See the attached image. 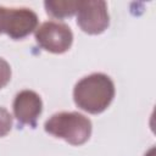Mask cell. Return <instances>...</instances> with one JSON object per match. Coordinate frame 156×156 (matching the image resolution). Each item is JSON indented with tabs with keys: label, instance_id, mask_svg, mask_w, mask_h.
<instances>
[{
	"label": "cell",
	"instance_id": "cell-5",
	"mask_svg": "<svg viewBox=\"0 0 156 156\" xmlns=\"http://www.w3.org/2000/svg\"><path fill=\"white\" fill-rule=\"evenodd\" d=\"M110 23L107 5L102 0H79L77 24L88 34L102 33Z\"/></svg>",
	"mask_w": 156,
	"mask_h": 156
},
{
	"label": "cell",
	"instance_id": "cell-7",
	"mask_svg": "<svg viewBox=\"0 0 156 156\" xmlns=\"http://www.w3.org/2000/svg\"><path fill=\"white\" fill-rule=\"evenodd\" d=\"M79 0H48L44 2L46 13L55 18L71 17L78 10Z\"/></svg>",
	"mask_w": 156,
	"mask_h": 156
},
{
	"label": "cell",
	"instance_id": "cell-3",
	"mask_svg": "<svg viewBox=\"0 0 156 156\" xmlns=\"http://www.w3.org/2000/svg\"><path fill=\"white\" fill-rule=\"evenodd\" d=\"M38 28V16L28 7L0 6V34L22 39Z\"/></svg>",
	"mask_w": 156,
	"mask_h": 156
},
{
	"label": "cell",
	"instance_id": "cell-2",
	"mask_svg": "<svg viewBox=\"0 0 156 156\" xmlns=\"http://www.w3.org/2000/svg\"><path fill=\"white\" fill-rule=\"evenodd\" d=\"M44 129L71 145H82L90 138L91 122L79 112H57L45 122Z\"/></svg>",
	"mask_w": 156,
	"mask_h": 156
},
{
	"label": "cell",
	"instance_id": "cell-1",
	"mask_svg": "<svg viewBox=\"0 0 156 156\" xmlns=\"http://www.w3.org/2000/svg\"><path fill=\"white\" fill-rule=\"evenodd\" d=\"M115 98V84L104 73H91L82 78L73 89L76 105L89 113L104 112Z\"/></svg>",
	"mask_w": 156,
	"mask_h": 156
},
{
	"label": "cell",
	"instance_id": "cell-6",
	"mask_svg": "<svg viewBox=\"0 0 156 156\" xmlns=\"http://www.w3.org/2000/svg\"><path fill=\"white\" fill-rule=\"evenodd\" d=\"M12 108L15 117L21 124L35 127L37 119L43 111V102L35 91L22 90L15 96Z\"/></svg>",
	"mask_w": 156,
	"mask_h": 156
},
{
	"label": "cell",
	"instance_id": "cell-4",
	"mask_svg": "<svg viewBox=\"0 0 156 156\" xmlns=\"http://www.w3.org/2000/svg\"><path fill=\"white\" fill-rule=\"evenodd\" d=\"M35 40L40 48L52 54H63L69 50L73 41L71 28L62 22L48 21L35 29Z\"/></svg>",
	"mask_w": 156,
	"mask_h": 156
},
{
	"label": "cell",
	"instance_id": "cell-8",
	"mask_svg": "<svg viewBox=\"0 0 156 156\" xmlns=\"http://www.w3.org/2000/svg\"><path fill=\"white\" fill-rule=\"evenodd\" d=\"M11 127H12V116L6 108L0 107V138L5 136L11 130Z\"/></svg>",
	"mask_w": 156,
	"mask_h": 156
},
{
	"label": "cell",
	"instance_id": "cell-9",
	"mask_svg": "<svg viewBox=\"0 0 156 156\" xmlns=\"http://www.w3.org/2000/svg\"><path fill=\"white\" fill-rule=\"evenodd\" d=\"M11 79V67L2 57H0V89L4 88Z\"/></svg>",
	"mask_w": 156,
	"mask_h": 156
}]
</instances>
